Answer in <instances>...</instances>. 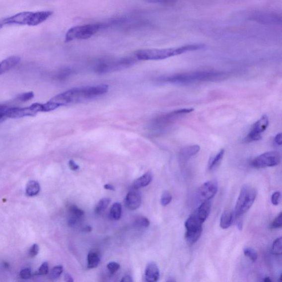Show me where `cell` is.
<instances>
[{
    "label": "cell",
    "mask_w": 282,
    "mask_h": 282,
    "mask_svg": "<svg viewBox=\"0 0 282 282\" xmlns=\"http://www.w3.org/2000/svg\"><path fill=\"white\" fill-rule=\"evenodd\" d=\"M108 90L109 86L106 84L74 88L56 95L49 101L58 108L98 98L107 93Z\"/></svg>",
    "instance_id": "6da1fadb"
},
{
    "label": "cell",
    "mask_w": 282,
    "mask_h": 282,
    "mask_svg": "<svg viewBox=\"0 0 282 282\" xmlns=\"http://www.w3.org/2000/svg\"><path fill=\"white\" fill-rule=\"evenodd\" d=\"M205 47V45L203 44H194L173 48L143 49L136 53V57L138 60L144 61L164 60L189 52L203 49Z\"/></svg>",
    "instance_id": "7a4b0ae2"
},
{
    "label": "cell",
    "mask_w": 282,
    "mask_h": 282,
    "mask_svg": "<svg viewBox=\"0 0 282 282\" xmlns=\"http://www.w3.org/2000/svg\"><path fill=\"white\" fill-rule=\"evenodd\" d=\"M226 76L223 72L215 70H201L193 72L175 74L165 77L163 81L178 84H189L203 82H213L222 80Z\"/></svg>",
    "instance_id": "3957f363"
},
{
    "label": "cell",
    "mask_w": 282,
    "mask_h": 282,
    "mask_svg": "<svg viewBox=\"0 0 282 282\" xmlns=\"http://www.w3.org/2000/svg\"><path fill=\"white\" fill-rule=\"evenodd\" d=\"M257 191L253 186L245 185L241 189L236 201L235 213L236 216L245 214L251 208L256 198Z\"/></svg>",
    "instance_id": "277c9868"
},
{
    "label": "cell",
    "mask_w": 282,
    "mask_h": 282,
    "mask_svg": "<svg viewBox=\"0 0 282 282\" xmlns=\"http://www.w3.org/2000/svg\"><path fill=\"white\" fill-rule=\"evenodd\" d=\"M100 28L99 24H84L70 28L65 35V42L88 39L98 33Z\"/></svg>",
    "instance_id": "5b68a950"
},
{
    "label": "cell",
    "mask_w": 282,
    "mask_h": 282,
    "mask_svg": "<svg viewBox=\"0 0 282 282\" xmlns=\"http://www.w3.org/2000/svg\"><path fill=\"white\" fill-rule=\"evenodd\" d=\"M202 224L194 214L190 215L186 220L185 223L186 229L185 239L189 244H193L199 239L203 232Z\"/></svg>",
    "instance_id": "8992f818"
},
{
    "label": "cell",
    "mask_w": 282,
    "mask_h": 282,
    "mask_svg": "<svg viewBox=\"0 0 282 282\" xmlns=\"http://www.w3.org/2000/svg\"><path fill=\"white\" fill-rule=\"evenodd\" d=\"M42 112V104L34 103L27 108H6V118L18 119L25 117H34Z\"/></svg>",
    "instance_id": "52a82bcc"
},
{
    "label": "cell",
    "mask_w": 282,
    "mask_h": 282,
    "mask_svg": "<svg viewBox=\"0 0 282 282\" xmlns=\"http://www.w3.org/2000/svg\"><path fill=\"white\" fill-rule=\"evenodd\" d=\"M281 162V156L278 152H268L262 154L252 161L251 165L257 169L273 167Z\"/></svg>",
    "instance_id": "ba28073f"
},
{
    "label": "cell",
    "mask_w": 282,
    "mask_h": 282,
    "mask_svg": "<svg viewBox=\"0 0 282 282\" xmlns=\"http://www.w3.org/2000/svg\"><path fill=\"white\" fill-rule=\"evenodd\" d=\"M269 125L268 116L264 115L253 125L248 135L245 139L246 142H253L261 139L263 134Z\"/></svg>",
    "instance_id": "9c48e42d"
},
{
    "label": "cell",
    "mask_w": 282,
    "mask_h": 282,
    "mask_svg": "<svg viewBox=\"0 0 282 282\" xmlns=\"http://www.w3.org/2000/svg\"><path fill=\"white\" fill-rule=\"evenodd\" d=\"M194 110L193 108L181 109L175 110L167 114L161 116L156 119L154 122V127L157 129L163 128L174 122L181 116L189 114Z\"/></svg>",
    "instance_id": "30bf717a"
},
{
    "label": "cell",
    "mask_w": 282,
    "mask_h": 282,
    "mask_svg": "<svg viewBox=\"0 0 282 282\" xmlns=\"http://www.w3.org/2000/svg\"><path fill=\"white\" fill-rule=\"evenodd\" d=\"M218 184L215 180L208 181L199 188L198 198L201 201H208L212 199L217 193Z\"/></svg>",
    "instance_id": "8fae6325"
},
{
    "label": "cell",
    "mask_w": 282,
    "mask_h": 282,
    "mask_svg": "<svg viewBox=\"0 0 282 282\" xmlns=\"http://www.w3.org/2000/svg\"><path fill=\"white\" fill-rule=\"evenodd\" d=\"M252 21L263 24H279L282 23V18L274 13L266 12H255L250 15Z\"/></svg>",
    "instance_id": "7c38bea8"
},
{
    "label": "cell",
    "mask_w": 282,
    "mask_h": 282,
    "mask_svg": "<svg viewBox=\"0 0 282 282\" xmlns=\"http://www.w3.org/2000/svg\"><path fill=\"white\" fill-rule=\"evenodd\" d=\"M141 202L142 199L137 189L130 191L125 199L126 208L132 211L138 209L140 207Z\"/></svg>",
    "instance_id": "4fadbf2b"
},
{
    "label": "cell",
    "mask_w": 282,
    "mask_h": 282,
    "mask_svg": "<svg viewBox=\"0 0 282 282\" xmlns=\"http://www.w3.org/2000/svg\"><path fill=\"white\" fill-rule=\"evenodd\" d=\"M32 12H23L13 15L11 17L4 18L5 24L28 25Z\"/></svg>",
    "instance_id": "5bb4252c"
},
{
    "label": "cell",
    "mask_w": 282,
    "mask_h": 282,
    "mask_svg": "<svg viewBox=\"0 0 282 282\" xmlns=\"http://www.w3.org/2000/svg\"><path fill=\"white\" fill-rule=\"evenodd\" d=\"M159 277V270L157 265L154 262H151L146 267L144 276V281L148 282H157Z\"/></svg>",
    "instance_id": "9a60e30c"
},
{
    "label": "cell",
    "mask_w": 282,
    "mask_h": 282,
    "mask_svg": "<svg viewBox=\"0 0 282 282\" xmlns=\"http://www.w3.org/2000/svg\"><path fill=\"white\" fill-rule=\"evenodd\" d=\"M84 215V212L79 209L77 206L72 205L69 208V218L68 225L70 227H74Z\"/></svg>",
    "instance_id": "2e32d148"
},
{
    "label": "cell",
    "mask_w": 282,
    "mask_h": 282,
    "mask_svg": "<svg viewBox=\"0 0 282 282\" xmlns=\"http://www.w3.org/2000/svg\"><path fill=\"white\" fill-rule=\"evenodd\" d=\"M53 14V12L51 11L32 12L28 26H37L38 25L47 21L50 16H52Z\"/></svg>",
    "instance_id": "e0dca14e"
},
{
    "label": "cell",
    "mask_w": 282,
    "mask_h": 282,
    "mask_svg": "<svg viewBox=\"0 0 282 282\" xmlns=\"http://www.w3.org/2000/svg\"><path fill=\"white\" fill-rule=\"evenodd\" d=\"M211 203L210 200L205 201L200 205L199 208L193 214L200 223L203 224L210 214Z\"/></svg>",
    "instance_id": "ac0fdd59"
},
{
    "label": "cell",
    "mask_w": 282,
    "mask_h": 282,
    "mask_svg": "<svg viewBox=\"0 0 282 282\" xmlns=\"http://www.w3.org/2000/svg\"><path fill=\"white\" fill-rule=\"evenodd\" d=\"M21 58L18 56L10 57L0 63V75L6 73L16 67L21 62Z\"/></svg>",
    "instance_id": "d6986e66"
},
{
    "label": "cell",
    "mask_w": 282,
    "mask_h": 282,
    "mask_svg": "<svg viewBox=\"0 0 282 282\" xmlns=\"http://www.w3.org/2000/svg\"><path fill=\"white\" fill-rule=\"evenodd\" d=\"M200 147L198 145H193L188 146L181 149L180 152V157L184 160H188L191 157H193L199 152Z\"/></svg>",
    "instance_id": "ffe728a7"
},
{
    "label": "cell",
    "mask_w": 282,
    "mask_h": 282,
    "mask_svg": "<svg viewBox=\"0 0 282 282\" xmlns=\"http://www.w3.org/2000/svg\"><path fill=\"white\" fill-rule=\"evenodd\" d=\"M153 175L152 173L148 172L146 173L140 178L136 180L133 184L134 189H139L145 187L152 182Z\"/></svg>",
    "instance_id": "44dd1931"
},
{
    "label": "cell",
    "mask_w": 282,
    "mask_h": 282,
    "mask_svg": "<svg viewBox=\"0 0 282 282\" xmlns=\"http://www.w3.org/2000/svg\"><path fill=\"white\" fill-rule=\"evenodd\" d=\"M234 220V213L232 211L226 210L221 216L220 226L223 229H227L232 224Z\"/></svg>",
    "instance_id": "7402d4cb"
},
{
    "label": "cell",
    "mask_w": 282,
    "mask_h": 282,
    "mask_svg": "<svg viewBox=\"0 0 282 282\" xmlns=\"http://www.w3.org/2000/svg\"><path fill=\"white\" fill-rule=\"evenodd\" d=\"M224 153V149H221L219 150V152L214 156V157H213L210 160L209 169L210 170H214L216 167H218L221 162V161L222 160L223 158Z\"/></svg>",
    "instance_id": "603a6c76"
},
{
    "label": "cell",
    "mask_w": 282,
    "mask_h": 282,
    "mask_svg": "<svg viewBox=\"0 0 282 282\" xmlns=\"http://www.w3.org/2000/svg\"><path fill=\"white\" fill-rule=\"evenodd\" d=\"M87 260L88 269L96 268L100 263L99 256L96 252L90 251L88 255Z\"/></svg>",
    "instance_id": "cb8c5ba5"
},
{
    "label": "cell",
    "mask_w": 282,
    "mask_h": 282,
    "mask_svg": "<svg viewBox=\"0 0 282 282\" xmlns=\"http://www.w3.org/2000/svg\"><path fill=\"white\" fill-rule=\"evenodd\" d=\"M40 190L39 184L36 181H29L26 187V194L28 196H34L39 194Z\"/></svg>",
    "instance_id": "d4e9b609"
},
{
    "label": "cell",
    "mask_w": 282,
    "mask_h": 282,
    "mask_svg": "<svg viewBox=\"0 0 282 282\" xmlns=\"http://www.w3.org/2000/svg\"><path fill=\"white\" fill-rule=\"evenodd\" d=\"M122 205L119 203H115L110 209V217L112 219L118 220L122 216Z\"/></svg>",
    "instance_id": "484cf974"
},
{
    "label": "cell",
    "mask_w": 282,
    "mask_h": 282,
    "mask_svg": "<svg viewBox=\"0 0 282 282\" xmlns=\"http://www.w3.org/2000/svg\"><path fill=\"white\" fill-rule=\"evenodd\" d=\"M111 202V200L109 198H103L100 200L98 203L95 206L94 209V212L96 214H101L106 209Z\"/></svg>",
    "instance_id": "4316f807"
},
{
    "label": "cell",
    "mask_w": 282,
    "mask_h": 282,
    "mask_svg": "<svg viewBox=\"0 0 282 282\" xmlns=\"http://www.w3.org/2000/svg\"><path fill=\"white\" fill-rule=\"evenodd\" d=\"M150 225V221L149 219L143 216H141L136 219L134 222V226L135 228L138 229L147 228Z\"/></svg>",
    "instance_id": "83f0119b"
},
{
    "label": "cell",
    "mask_w": 282,
    "mask_h": 282,
    "mask_svg": "<svg viewBox=\"0 0 282 282\" xmlns=\"http://www.w3.org/2000/svg\"><path fill=\"white\" fill-rule=\"evenodd\" d=\"M244 254L253 262H255L258 259V253L254 248L250 247H246L244 249Z\"/></svg>",
    "instance_id": "f1b7e54d"
},
{
    "label": "cell",
    "mask_w": 282,
    "mask_h": 282,
    "mask_svg": "<svg viewBox=\"0 0 282 282\" xmlns=\"http://www.w3.org/2000/svg\"><path fill=\"white\" fill-rule=\"evenodd\" d=\"M282 237L276 239L273 245V253L276 255H281L282 251Z\"/></svg>",
    "instance_id": "f546056e"
},
{
    "label": "cell",
    "mask_w": 282,
    "mask_h": 282,
    "mask_svg": "<svg viewBox=\"0 0 282 282\" xmlns=\"http://www.w3.org/2000/svg\"><path fill=\"white\" fill-rule=\"evenodd\" d=\"M172 200V195L168 191H165L161 197L160 203L163 206L169 205Z\"/></svg>",
    "instance_id": "4dcf8cb0"
},
{
    "label": "cell",
    "mask_w": 282,
    "mask_h": 282,
    "mask_svg": "<svg viewBox=\"0 0 282 282\" xmlns=\"http://www.w3.org/2000/svg\"><path fill=\"white\" fill-rule=\"evenodd\" d=\"M63 272L62 266H57L53 269L50 274V278L52 280L57 279L61 276Z\"/></svg>",
    "instance_id": "1f68e13d"
},
{
    "label": "cell",
    "mask_w": 282,
    "mask_h": 282,
    "mask_svg": "<svg viewBox=\"0 0 282 282\" xmlns=\"http://www.w3.org/2000/svg\"><path fill=\"white\" fill-rule=\"evenodd\" d=\"M34 93L32 92H29L19 94L17 97V99L19 100V101L26 102L33 99L34 98Z\"/></svg>",
    "instance_id": "d6a6232c"
},
{
    "label": "cell",
    "mask_w": 282,
    "mask_h": 282,
    "mask_svg": "<svg viewBox=\"0 0 282 282\" xmlns=\"http://www.w3.org/2000/svg\"><path fill=\"white\" fill-rule=\"evenodd\" d=\"M282 213L281 212L271 223L270 227L272 229H279L282 228Z\"/></svg>",
    "instance_id": "836d02e7"
},
{
    "label": "cell",
    "mask_w": 282,
    "mask_h": 282,
    "mask_svg": "<svg viewBox=\"0 0 282 282\" xmlns=\"http://www.w3.org/2000/svg\"><path fill=\"white\" fill-rule=\"evenodd\" d=\"M120 268V265L117 263H115V262H111L107 265V269L112 274L117 273Z\"/></svg>",
    "instance_id": "e575fe53"
},
{
    "label": "cell",
    "mask_w": 282,
    "mask_h": 282,
    "mask_svg": "<svg viewBox=\"0 0 282 282\" xmlns=\"http://www.w3.org/2000/svg\"><path fill=\"white\" fill-rule=\"evenodd\" d=\"M49 273V265L47 262H45L40 267L37 274L40 276L46 275Z\"/></svg>",
    "instance_id": "d590c367"
},
{
    "label": "cell",
    "mask_w": 282,
    "mask_h": 282,
    "mask_svg": "<svg viewBox=\"0 0 282 282\" xmlns=\"http://www.w3.org/2000/svg\"><path fill=\"white\" fill-rule=\"evenodd\" d=\"M32 271L29 268L24 269L19 273V277L23 280H28L31 278Z\"/></svg>",
    "instance_id": "8d00e7d4"
},
{
    "label": "cell",
    "mask_w": 282,
    "mask_h": 282,
    "mask_svg": "<svg viewBox=\"0 0 282 282\" xmlns=\"http://www.w3.org/2000/svg\"><path fill=\"white\" fill-rule=\"evenodd\" d=\"M281 194L280 191H276L271 196V202L275 206H278L280 203Z\"/></svg>",
    "instance_id": "74e56055"
},
{
    "label": "cell",
    "mask_w": 282,
    "mask_h": 282,
    "mask_svg": "<svg viewBox=\"0 0 282 282\" xmlns=\"http://www.w3.org/2000/svg\"><path fill=\"white\" fill-rule=\"evenodd\" d=\"M149 3L162 4H172L175 3L177 0H144Z\"/></svg>",
    "instance_id": "f35d334b"
},
{
    "label": "cell",
    "mask_w": 282,
    "mask_h": 282,
    "mask_svg": "<svg viewBox=\"0 0 282 282\" xmlns=\"http://www.w3.org/2000/svg\"><path fill=\"white\" fill-rule=\"evenodd\" d=\"M39 247L37 244H34L29 250V255L31 258L36 256L39 253Z\"/></svg>",
    "instance_id": "ab89813d"
},
{
    "label": "cell",
    "mask_w": 282,
    "mask_h": 282,
    "mask_svg": "<svg viewBox=\"0 0 282 282\" xmlns=\"http://www.w3.org/2000/svg\"><path fill=\"white\" fill-rule=\"evenodd\" d=\"M69 165L70 168L73 171H76L79 169V166L72 160L69 161Z\"/></svg>",
    "instance_id": "60d3db41"
},
{
    "label": "cell",
    "mask_w": 282,
    "mask_h": 282,
    "mask_svg": "<svg viewBox=\"0 0 282 282\" xmlns=\"http://www.w3.org/2000/svg\"><path fill=\"white\" fill-rule=\"evenodd\" d=\"M7 107L0 106V122L4 119H6V116H5V111Z\"/></svg>",
    "instance_id": "b9f144b4"
},
{
    "label": "cell",
    "mask_w": 282,
    "mask_h": 282,
    "mask_svg": "<svg viewBox=\"0 0 282 282\" xmlns=\"http://www.w3.org/2000/svg\"><path fill=\"white\" fill-rule=\"evenodd\" d=\"M275 142L276 144L278 145H281L282 144V134H279L276 136L275 138Z\"/></svg>",
    "instance_id": "7bdbcfd3"
},
{
    "label": "cell",
    "mask_w": 282,
    "mask_h": 282,
    "mask_svg": "<svg viewBox=\"0 0 282 282\" xmlns=\"http://www.w3.org/2000/svg\"><path fill=\"white\" fill-rule=\"evenodd\" d=\"M133 278L130 276H126L121 280V282H133Z\"/></svg>",
    "instance_id": "ee69618b"
},
{
    "label": "cell",
    "mask_w": 282,
    "mask_h": 282,
    "mask_svg": "<svg viewBox=\"0 0 282 282\" xmlns=\"http://www.w3.org/2000/svg\"><path fill=\"white\" fill-rule=\"evenodd\" d=\"M65 281L67 282H73V279L71 276L67 273L65 275Z\"/></svg>",
    "instance_id": "f6af8a7d"
},
{
    "label": "cell",
    "mask_w": 282,
    "mask_h": 282,
    "mask_svg": "<svg viewBox=\"0 0 282 282\" xmlns=\"http://www.w3.org/2000/svg\"><path fill=\"white\" fill-rule=\"evenodd\" d=\"M104 188L106 190H109L110 191H115V188L114 187V186L113 185H111L109 184H105L104 186Z\"/></svg>",
    "instance_id": "bcb514c9"
},
{
    "label": "cell",
    "mask_w": 282,
    "mask_h": 282,
    "mask_svg": "<svg viewBox=\"0 0 282 282\" xmlns=\"http://www.w3.org/2000/svg\"><path fill=\"white\" fill-rule=\"evenodd\" d=\"M92 230V228L91 227V226H90L89 225L85 226V227H84L83 229V231H85V232H90V231H91Z\"/></svg>",
    "instance_id": "7dc6e473"
},
{
    "label": "cell",
    "mask_w": 282,
    "mask_h": 282,
    "mask_svg": "<svg viewBox=\"0 0 282 282\" xmlns=\"http://www.w3.org/2000/svg\"><path fill=\"white\" fill-rule=\"evenodd\" d=\"M4 26H6L4 23V19H0V29H2Z\"/></svg>",
    "instance_id": "c3c4849f"
},
{
    "label": "cell",
    "mask_w": 282,
    "mask_h": 282,
    "mask_svg": "<svg viewBox=\"0 0 282 282\" xmlns=\"http://www.w3.org/2000/svg\"><path fill=\"white\" fill-rule=\"evenodd\" d=\"M264 281L265 282H272V280L270 278H269V277H266V278L264 279Z\"/></svg>",
    "instance_id": "681fc988"
}]
</instances>
